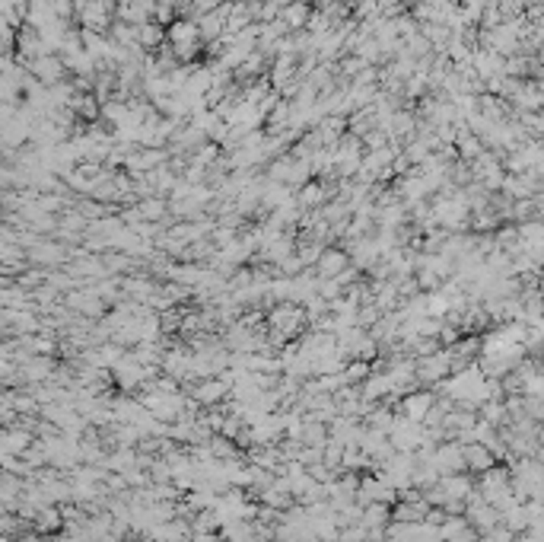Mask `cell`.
<instances>
[{
	"mask_svg": "<svg viewBox=\"0 0 544 542\" xmlns=\"http://www.w3.org/2000/svg\"><path fill=\"white\" fill-rule=\"evenodd\" d=\"M303 319H306L303 310H299V306H290V303L277 306L274 313H271V326H274V332L283 335V338H287V335H293V332H299Z\"/></svg>",
	"mask_w": 544,
	"mask_h": 542,
	"instance_id": "obj_1",
	"label": "cell"
},
{
	"mask_svg": "<svg viewBox=\"0 0 544 542\" xmlns=\"http://www.w3.org/2000/svg\"><path fill=\"white\" fill-rule=\"evenodd\" d=\"M315 262H318L322 278H338V271L347 265V256L344 252H338V249H331V252H325V256H318Z\"/></svg>",
	"mask_w": 544,
	"mask_h": 542,
	"instance_id": "obj_2",
	"label": "cell"
},
{
	"mask_svg": "<svg viewBox=\"0 0 544 542\" xmlns=\"http://www.w3.org/2000/svg\"><path fill=\"white\" fill-rule=\"evenodd\" d=\"M427 409H430V396H414L411 402H407V415L411 418H421Z\"/></svg>",
	"mask_w": 544,
	"mask_h": 542,
	"instance_id": "obj_3",
	"label": "cell"
}]
</instances>
